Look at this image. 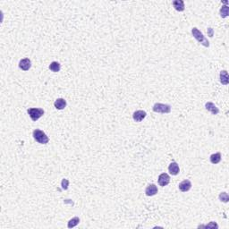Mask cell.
I'll use <instances>...</instances> for the list:
<instances>
[{
    "label": "cell",
    "instance_id": "obj_11",
    "mask_svg": "<svg viewBox=\"0 0 229 229\" xmlns=\"http://www.w3.org/2000/svg\"><path fill=\"white\" fill-rule=\"evenodd\" d=\"M205 108L209 111L212 115H217L218 113H219V109H218V107H217V106H216L214 103H212V102H207L206 104H205Z\"/></svg>",
    "mask_w": 229,
    "mask_h": 229
},
{
    "label": "cell",
    "instance_id": "obj_8",
    "mask_svg": "<svg viewBox=\"0 0 229 229\" xmlns=\"http://www.w3.org/2000/svg\"><path fill=\"white\" fill-rule=\"evenodd\" d=\"M158 192H159L158 187L154 184H149L145 189V194L147 196H154V195H156L158 193Z\"/></svg>",
    "mask_w": 229,
    "mask_h": 229
},
{
    "label": "cell",
    "instance_id": "obj_7",
    "mask_svg": "<svg viewBox=\"0 0 229 229\" xmlns=\"http://www.w3.org/2000/svg\"><path fill=\"white\" fill-rule=\"evenodd\" d=\"M178 188H179V190H180L181 192L186 193V192H188L192 188V183H191V181L187 180V179L186 180H184L179 184Z\"/></svg>",
    "mask_w": 229,
    "mask_h": 229
},
{
    "label": "cell",
    "instance_id": "obj_3",
    "mask_svg": "<svg viewBox=\"0 0 229 229\" xmlns=\"http://www.w3.org/2000/svg\"><path fill=\"white\" fill-rule=\"evenodd\" d=\"M27 112H28L29 116H30L31 119L33 122H36L37 120H39V119L44 115V113H45L42 108H37V107L29 108L28 110H27Z\"/></svg>",
    "mask_w": 229,
    "mask_h": 229
},
{
    "label": "cell",
    "instance_id": "obj_2",
    "mask_svg": "<svg viewBox=\"0 0 229 229\" xmlns=\"http://www.w3.org/2000/svg\"><path fill=\"white\" fill-rule=\"evenodd\" d=\"M192 34L197 40V41L200 42L201 45H203L206 48L209 47V41H208V39L205 38V36L202 34V32H201V31H199V29L196 27L192 29Z\"/></svg>",
    "mask_w": 229,
    "mask_h": 229
},
{
    "label": "cell",
    "instance_id": "obj_5",
    "mask_svg": "<svg viewBox=\"0 0 229 229\" xmlns=\"http://www.w3.org/2000/svg\"><path fill=\"white\" fill-rule=\"evenodd\" d=\"M170 183V177L167 173H162L160 174L159 176V184L160 186L164 187V186H167V184Z\"/></svg>",
    "mask_w": 229,
    "mask_h": 229
},
{
    "label": "cell",
    "instance_id": "obj_4",
    "mask_svg": "<svg viewBox=\"0 0 229 229\" xmlns=\"http://www.w3.org/2000/svg\"><path fill=\"white\" fill-rule=\"evenodd\" d=\"M153 111L161 114H168L171 112V106L168 104H162V103H155L152 107Z\"/></svg>",
    "mask_w": 229,
    "mask_h": 229
},
{
    "label": "cell",
    "instance_id": "obj_15",
    "mask_svg": "<svg viewBox=\"0 0 229 229\" xmlns=\"http://www.w3.org/2000/svg\"><path fill=\"white\" fill-rule=\"evenodd\" d=\"M210 160V162L212 164H218L220 161H221V153L220 152H217L215 154H212L209 158Z\"/></svg>",
    "mask_w": 229,
    "mask_h": 229
},
{
    "label": "cell",
    "instance_id": "obj_14",
    "mask_svg": "<svg viewBox=\"0 0 229 229\" xmlns=\"http://www.w3.org/2000/svg\"><path fill=\"white\" fill-rule=\"evenodd\" d=\"M173 7L178 12H183L184 10V2L183 0H174L173 2Z\"/></svg>",
    "mask_w": 229,
    "mask_h": 229
},
{
    "label": "cell",
    "instance_id": "obj_22",
    "mask_svg": "<svg viewBox=\"0 0 229 229\" xmlns=\"http://www.w3.org/2000/svg\"><path fill=\"white\" fill-rule=\"evenodd\" d=\"M208 31L209 32V37H213V29L208 28Z\"/></svg>",
    "mask_w": 229,
    "mask_h": 229
},
{
    "label": "cell",
    "instance_id": "obj_17",
    "mask_svg": "<svg viewBox=\"0 0 229 229\" xmlns=\"http://www.w3.org/2000/svg\"><path fill=\"white\" fill-rule=\"evenodd\" d=\"M79 223H80V218L78 217H73L72 219H70L69 221H68L67 227L68 228H73V227H76Z\"/></svg>",
    "mask_w": 229,
    "mask_h": 229
},
{
    "label": "cell",
    "instance_id": "obj_10",
    "mask_svg": "<svg viewBox=\"0 0 229 229\" xmlns=\"http://www.w3.org/2000/svg\"><path fill=\"white\" fill-rule=\"evenodd\" d=\"M168 171L172 175H177L179 172H180V168L179 166L176 162H172L170 163L169 167H168Z\"/></svg>",
    "mask_w": 229,
    "mask_h": 229
},
{
    "label": "cell",
    "instance_id": "obj_1",
    "mask_svg": "<svg viewBox=\"0 0 229 229\" xmlns=\"http://www.w3.org/2000/svg\"><path fill=\"white\" fill-rule=\"evenodd\" d=\"M32 136L34 140L40 144H47L49 143V137L47 136V134L45 132L40 130V129H36L33 131V133H32Z\"/></svg>",
    "mask_w": 229,
    "mask_h": 229
},
{
    "label": "cell",
    "instance_id": "obj_13",
    "mask_svg": "<svg viewBox=\"0 0 229 229\" xmlns=\"http://www.w3.org/2000/svg\"><path fill=\"white\" fill-rule=\"evenodd\" d=\"M54 106H55L56 109L63 110L66 107V100L64 98H57V99H56V101L54 102Z\"/></svg>",
    "mask_w": 229,
    "mask_h": 229
},
{
    "label": "cell",
    "instance_id": "obj_18",
    "mask_svg": "<svg viewBox=\"0 0 229 229\" xmlns=\"http://www.w3.org/2000/svg\"><path fill=\"white\" fill-rule=\"evenodd\" d=\"M219 13H220V16H221L222 18L227 17L229 14V7H227V6H224V7H221Z\"/></svg>",
    "mask_w": 229,
    "mask_h": 229
},
{
    "label": "cell",
    "instance_id": "obj_9",
    "mask_svg": "<svg viewBox=\"0 0 229 229\" xmlns=\"http://www.w3.org/2000/svg\"><path fill=\"white\" fill-rule=\"evenodd\" d=\"M146 116H147V113L144 110H137L133 113L132 118L135 122H141L146 117Z\"/></svg>",
    "mask_w": 229,
    "mask_h": 229
},
{
    "label": "cell",
    "instance_id": "obj_12",
    "mask_svg": "<svg viewBox=\"0 0 229 229\" xmlns=\"http://www.w3.org/2000/svg\"><path fill=\"white\" fill-rule=\"evenodd\" d=\"M219 79H220V83L223 85H227L229 83V76L227 70H223L219 74Z\"/></svg>",
    "mask_w": 229,
    "mask_h": 229
},
{
    "label": "cell",
    "instance_id": "obj_16",
    "mask_svg": "<svg viewBox=\"0 0 229 229\" xmlns=\"http://www.w3.org/2000/svg\"><path fill=\"white\" fill-rule=\"evenodd\" d=\"M49 69L50 71H52L53 73H58L60 69H61V64L56 61H53L52 63H50L49 64Z\"/></svg>",
    "mask_w": 229,
    "mask_h": 229
},
{
    "label": "cell",
    "instance_id": "obj_6",
    "mask_svg": "<svg viewBox=\"0 0 229 229\" xmlns=\"http://www.w3.org/2000/svg\"><path fill=\"white\" fill-rule=\"evenodd\" d=\"M31 67V61L29 58H23L19 62V68L22 71H28Z\"/></svg>",
    "mask_w": 229,
    "mask_h": 229
},
{
    "label": "cell",
    "instance_id": "obj_20",
    "mask_svg": "<svg viewBox=\"0 0 229 229\" xmlns=\"http://www.w3.org/2000/svg\"><path fill=\"white\" fill-rule=\"evenodd\" d=\"M61 185H62V188L64 190H67L68 186H69V181L67 179H63L62 182H61Z\"/></svg>",
    "mask_w": 229,
    "mask_h": 229
},
{
    "label": "cell",
    "instance_id": "obj_21",
    "mask_svg": "<svg viewBox=\"0 0 229 229\" xmlns=\"http://www.w3.org/2000/svg\"><path fill=\"white\" fill-rule=\"evenodd\" d=\"M201 227H211V228H218V226L216 222H210V224L206 225V226H201Z\"/></svg>",
    "mask_w": 229,
    "mask_h": 229
},
{
    "label": "cell",
    "instance_id": "obj_19",
    "mask_svg": "<svg viewBox=\"0 0 229 229\" xmlns=\"http://www.w3.org/2000/svg\"><path fill=\"white\" fill-rule=\"evenodd\" d=\"M219 200H220V201H223V202H225V203L228 202L229 201L228 194H227V193H221L219 194Z\"/></svg>",
    "mask_w": 229,
    "mask_h": 229
}]
</instances>
